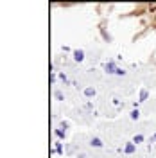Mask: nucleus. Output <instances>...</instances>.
Here are the masks:
<instances>
[{"label":"nucleus","mask_w":156,"mask_h":158,"mask_svg":"<svg viewBox=\"0 0 156 158\" xmlns=\"http://www.w3.org/2000/svg\"><path fill=\"white\" fill-rule=\"evenodd\" d=\"M135 151V144H127L126 146V153H133Z\"/></svg>","instance_id":"5"},{"label":"nucleus","mask_w":156,"mask_h":158,"mask_svg":"<svg viewBox=\"0 0 156 158\" xmlns=\"http://www.w3.org/2000/svg\"><path fill=\"white\" fill-rule=\"evenodd\" d=\"M56 135H58V137H61V138L65 137V133H63V131H61V129H58V131H56Z\"/></svg>","instance_id":"8"},{"label":"nucleus","mask_w":156,"mask_h":158,"mask_svg":"<svg viewBox=\"0 0 156 158\" xmlns=\"http://www.w3.org/2000/svg\"><path fill=\"white\" fill-rule=\"evenodd\" d=\"M56 151H58V153H61V151H63V149H61V144H59V142L56 144Z\"/></svg>","instance_id":"9"},{"label":"nucleus","mask_w":156,"mask_h":158,"mask_svg":"<svg viewBox=\"0 0 156 158\" xmlns=\"http://www.w3.org/2000/svg\"><path fill=\"white\" fill-rule=\"evenodd\" d=\"M74 59L76 61H83L84 59V52L83 50H74Z\"/></svg>","instance_id":"1"},{"label":"nucleus","mask_w":156,"mask_h":158,"mask_svg":"<svg viewBox=\"0 0 156 158\" xmlns=\"http://www.w3.org/2000/svg\"><path fill=\"white\" fill-rule=\"evenodd\" d=\"M154 20H156V15H154Z\"/></svg>","instance_id":"10"},{"label":"nucleus","mask_w":156,"mask_h":158,"mask_svg":"<svg viewBox=\"0 0 156 158\" xmlns=\"http://www.w3.org/2000/svg\"><path fill=\"white\" fill-rule=\"evenodd\" d=\"M142 140H144V137H142V135H137L135 140H133V144H138V142H142Z\"/></svg>","instance_id":"6"},{"label":"nucleus","mask_w":156,"mask_h":158,"mask_svg":"<svg viewBox=\"0 0 156 158\" xmlns=\"http://www.w3.org/2000/svg\"><path fill=\"white\" fill-rule=\"evenodd\" d=\"M92 146H95V148H102V142H101L99 138H93V140H92Z\"/></svg>","instance_id":"2"},{"label":"nucleus","mask_w":156,"mask_h":158,"mask_svg":"<svg viewBox=\"0 0 156 158\" xmlns=\"http://www.w3.org/2000/svg\"><path fill=\"white\" fill-rule=\"evenodd\" d=\"M147 95H149V94H147V90H142V92H140V101H146Z\"/></svg>","instance_id":"4"},{"label":"nucleus","mask_w":156,"mask_h":158,"mask_svg":"<svg viewBox=\"0 0 156 158\" xmlns=\"http://www.w3.org/2000/svg\"><path fill=\"white\" fill-rule=\"evenodd\" d=\"M131 118H138V110H135V111H131Z\"/></svg>","instance_id":"7"},{"label":"nucleus","mask_w":156,"mask_h":158,"mask_svg":"<svg viewBox=\"0 0 156 158\" xmlns=\"http://www.w3.org/2000/svg\"><path fill=\"white\" fill-rule=\"evenodd\" d=\"M84 94H86L88 97H92V95H95V90H93V88H86V90H84Z\"/></svg>","instance_id":"3"}]
</instances>
